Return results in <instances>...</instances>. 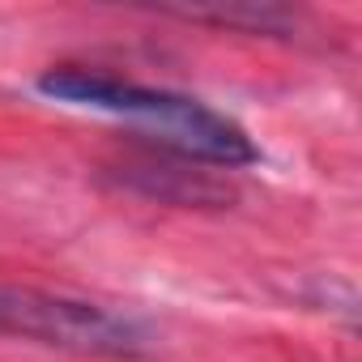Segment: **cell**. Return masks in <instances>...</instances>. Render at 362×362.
<instances>
[{"mask_svg":"<svg viewBox=\"0 0 362 362\" xmlns=\"http://www.w3.org/2000/svg\"><path fill=\"white\" fill-rule=\"evenodd\" d=\"M124 184H132L145 197L170 201V205H226L235 192L205 170H179V166H124Z\"/></svg>","mask_w":362,"mask_h":362,"instance_id":"cell-3","label":"cell"},{"mask_svg":"<svg viewBox=\"0 0 362 362\" xmlns=\"http://www.w3.org/2000/svg\"><path fill=\"white\" fill-rule=\"evenodd\" d=\"M0 337H22L90 358H136L149 349V332L132 315L30 286H0Z\"/></svg>","mask_w":362,"mask_h":362,"instance_id":"cell-2","label":"cell"},{"mask_svg":"<svg viewBox=\"0 0 362 362\" xmlns=\"http://www.w3.org/2000/svg\"><path fill=\"white\" fill-rule=\"evenodd\" d=\"M39 94L73 103V107H94V111H111L124 115L132 124L145 128L149 141L166 145L179 158L192 162H209V166H252L260 158L256 141L222 111L205 107L201 98L175 94V90H153V86H136L128 77H115L107 69H86V64H60L47 69L39 81Z\"/></svg>","mask_w":362,"mask_h":362,"instance_id":"cell-1","label":"cell"}]
</instances>
